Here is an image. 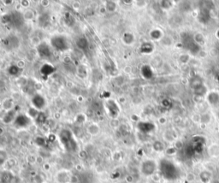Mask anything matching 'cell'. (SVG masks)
<instances>
[{
	"mask_svg": "<svg viewBox=\"0 0 219 183\" xmlns=\"http://www.w3.org/2000/svg\"><path fill=\"white\" fill-rule=\"evenodd\" d=\"M31 103L33 108H35L36 110H40L43 108H45L46 105V99L45 98L42 96L40 93H36L33 96L32 99H31Z\"/></svg>",
	"mask_w": 219,
	"mask_h": 183,
	"instance_id": "6",
	"label": "cell"
},
{
	"mask_svg": "<svg viewBox=\"0 0 219 183\" xmlns=\"http://www.w3.org/2000/svg\"><path fill=\"white\" fill-rule=\"evenodd\" d=\"M35 121H36L37 123H39V124L44 123L46 122V115H45V113H43V112H40L39 115H38V116L36 117Z\"/></svg>",
	"mask_w": 219,
	"mask_h": 183,
	"instance_id": "22",
	"label": "cell"
},
{
	"mask_svg": "<svg viewBox=\"0 0 219 183\" xmlns=\"http://www.w3.org/2000/svg\"><path fill=\"white\" fill-rule=\"evenodd\" d=\"M87 133L92 136H96L100 133V127L95 123H90L87 126Z\"/></svg>",
	"mask_w": 219,
	"mask_h": 183,
	"instance_id": "9",
	"label": "cell"
},
{
	"mask_svg": "<svg viewBox=\"0 0 219 183\" xmlns=\"http://www.w3.org/2000/svg\"><path fill=\"white\" fill-rule=\"evenodd\" d=\"M42 4H49V1H42ZM43 6H46V5H44Z\"/></svg>",
	"mask_w": 219,
	"mask_h": 183,
	"instance_id": "25",
	"label": "cell"
},
{
	"mask_svg": "<svg viewBox=\"0 0 219 183\" xmlns=\"http://www.w3.org/2000/svg\"><path fill=\"white\" fill-rule=\"evenodd\" d=\"M157 169V164L153 160H146L141 164V173L146 176L152 175Z\"/></svg>",
	"mask_w": 219,
	"mask_h": 183,
	"instance_id": "5",
	"label": "cell"
},
{
	"mask_svg": "<svg viewBox=\"0 0 219 183\" xmlns=\"http://www.w3.org/2000/svg\"><path fill=\"white\" fill-rule=\"evenodd\" d=\"M3 133H4V129H3V128H0V134H2Z\"/></svg>",
	"mask_w": 219,
	"mask_h": 183,
	"instance_id": "26",
	"label": "cell"
},
{
	"mask_svg": "<svg viewBox=\"0 0 219 183\" xmlns=\"http://www.w3.org/2000/svg\"><path fill=\"white\" fill-rule=\"evenodd\" d=\"M6 45L9 46L10 49L16 48L19 46V40L18 38L14 36H10L7 39V43Z\"/></svg>",
	"mask_w": 219,
	"mask_h": 183,
	"instance_id": "16",
	"label": "cell"
},
{
	"mask_svg": "<svg viewBox=\"0 0 219 183\" xmlns=\"http://www.w3.org/2000/svg\"><path fill=\"white\" fill-rule=\"evenodd\" d=\"M21 4H22V6L25 7V8H27V7L29 6V2L27 1V0H25V1H22V2H21Z\"/></svg>",
	"mask_w": 219,
	"mask_h": 183,
	"instance_id": "24",
	"label": "cell"
},
{
	"mask_svg": "<svg viewBox=\"0 0 219 183\" xmlns=\"http://www.w3.org/2000/svg\"><path fill=\"white\" fill-rule=\"evenodd\" d=\"M59 140L64 149L68 152H75L78 150V144L69 129H63L59 133Z\"/></svg>",
	"mask_w": 219,
	"mask_h": 183,
	"instance_id": "1",
	"label": "cell"
},
{
	"mask_svg": "<svg viewBox=\"0 0 219 183\" xmlns=\"http://www.w3.org/2000/svg\"><path fill=\"white\" fill-rule=\"evenodd\" d=\"M32 123V119L29 117L28 115L20 113L16 116V119L14 120V125L18 128H27Z\"/></svg>",
	"mask_w": 219,
	"mask_h": 183,
	"instance_id": "4",
	"label": "cell"
},
{
	"mask_svg": "<svg viewBox=\"0 0 219 183\" xmlns=\"http://www.w3.org/2000/svg\"><path fill=\"white\" fill-rule=\"evenodd\" d=\"M105 109L108 110V114L110 116H117V113H118V107L117 105H116V103L113 102V101L110 100H107L106 103H105Z\"/></svg>",
	"mask_w": 219,
	"mask_h": 183,
	"instance_id": "7",
	"label": "cell"
},
{
	"mask_svg": "<svg viewBox=\"0 0 219 183\" xmlns=\"http://www.w3.org/2000/svg\"><path fill=\"white\" fill-rule=\"evenodd\" d=\"M70 180V176L67 170L59 171L57 174V181L59 183H68Z\"/></svg>",
	"mask_w": 219,
	"mask_h": 183,
	"instance_id": "10",
	"label": "cell"
},
{
	"mask_svg": "<svg viewBox=\"0 0 219 183\" xmlns=\"http://www.w3.org/2000/svg\"><path fill=\"white\" fill-rule=\"evenodd\" d=\"M23 17H24V20L25 21H29V20H33L34 18V13L32 9H27L25 10L24 12L23 13Z\"/></svg>",
	"mask_w": 219,
	"mask_h": 183,
	"instance_id": "17",
	"label": "cell"
},
{
	"mask_svg": "<svg viewBox=\"0 0 219 183\" xmlns=\"http://www.w3.org/2000/svg\"><path fill=\"white\" fill-rule=\"evenodd\" d=\"M86 116L84 114H82V113H81V114H79L77 116V123H84L85 121H86Z\"/></svg>",
	"mask_w": 219,
	"mask_h": 183,
	"instance_id": "23",
	"label": "cell"
},
{
	"mask_svg": "<svg viewBox=\"0 0 219 183\" xmlns=\"http://www.w3.org/2000/svg\"><path fill=\"white\" fill-rule=\"evenodd\" d=\"M50 46L59 52H64L69 49L68 38L63 34H56L50 39Z\"/></svg>",
	"mask_w": 219,
	"mask_h": 183,
	"instance_id": "2",
	"label": "cell"
},
{
	"mask_svg": "<svg viewBox=\"0 0 219 183\" xmlns=\"http://www.w3.org/2000/svg\"><path fill=\"white\" fill-rule=\"evenodd\" d=\"M17 115L18 114H16V111L14 110V109L9 110V111H7L6 114H5V116H4L3 122L6 124L9 123H11V122H14V120L16 119V117Z\"/></svg>",
	"mask_w": 219,
	"mask_h": 183,
	"instance_id": "8",
	"label": "cell"
},
{
	"mask_svg": "<svg viewBox=\"0 0 219 183\" xmlns=\"http://www.w3.org/2000/svg\"><path fill=\"white\" fill-rule=\"evenodd\" d=\"M75 43H76V46H77L78 48H80L81 50H85V49H87V46H88L87 40L83 36L78 37Z\"/></svg>",
	"mask_w": 219,
	"mask_h": 183,
	"instance_id": "13",
	"label": "cell"
},
{
	"mask_svg": "<svg viewBox=\"0 0 219 183\" xmlns=\"http://www.w3.org/2000/svg\"><path fill=\"white\" fill-rule=\"evenodd\" d=\"M78 182L80 183H92V175L87 172H84L78 176Z\"/></svg>",
	"mask_w": 219,
	"mask_h": 183,
	"instance_id": "11",
	"label": "cell"
},
{
	"mask_svg": "<svg viewBox=\"0 0 219 183\" xmlns=\"http://www.w3.org/2000/svg\"><path fill=\"white\" fill-rule=\"evenodd\" d=\"M20 71V68H19L17 65H12L10 66L9 69V73L11 75H17Z\"/></svg>",
	"mask_w": 219,
	"mask_h": 183,
	"instance_id": "21",
	"label": "cell"
},
{
	"mask_svg": "<svg viewBox=\"0 0 219 183\" xmlns=\"http://www.w3.org/2000/svg\"><path fill=\"white\" fill-rule=\"evenodd\" d=\"M116 3L113 2V1H107V2H106L105 9H106L107 11L113 12V11H115V9H116Z\"/></svg>",
	"mask_w": 219,
	"mask_h": 183,
	"instance_id": "18",
	"label": "cell"
},
{
	"mask_svg": "<svg viewBox=\"0 0 219 183\" xmlns=\"http://www.w3.org/2000/svg\"><path fill=\"white\" fill-rule=\"evenodd\" d=\"M38 22L41 28H45L50 23V16L47 14H42L38 18Z\"/></svg>",
	"mask_w": 219,
	"mask_h": 183,
	"instance_id": "12",
	"label": "cell"
},
{
	"mask_svg": "<svg viewBox=\"0 0 219 183\" xmlns=\"http://www.w3.org/2000/svg\"><path fill=\"white\" fill-rule=\"evenodd\" d=\"M8 159V154L5 150H1L0 149V166L5 164V162Z\"/></svg>",
	"mask_w": 219,
	"mask_h": 183,
	"instance_id": "20",
	"label": "cell"
},
{
	"mask_svg": "<svg viewBox=\"0 0 219 183\" xmlns=\"http://www.w3.org/2000/svg\"><path fill=\"white\" fill-rule=\"evenodd\" d=\"M14 175L9 171H5L1 175V183H12Z\"/></svg>",
	"mask_w": 219,
	"mask_h": 183,
	"instance_id": "14",
	"label": "cell"
},
{
	"mask_svg": "<svg viewBox=\"0 0 219 183\" xmlns=\"http://www.w3.org/2000/svg\"><path fill=\"white\" fill-rule=\"evenodd\" d=\"M3 108L6 110L7 111L12 110L13 109V102L11 101V99H5L3 102Z\"/></svg>",
	"mask_w": 219,
	"mask_h": 183,
	"instance_id": "19",
	"label": "cell"
},
{
	"mask_svg": "<svg viewBox=\"0 0 219 183\" xmlns=\"http://www.w3.org/2000/svg\"><path fill=\"white\" fill-rule=\"evenodd\" d=\"M51 46L48 45L46 42H42L37 46V52L41 58L49 59L52 56V50Z\"/></svg>",
	"mask_w": 219,
	"mask_h": 183,
	"instance_id": "3",
	"label": "cell"
},
{
	"mask_svg": "<svg viewBox=\"0 0 219 183\" xmlns=\"http://www.w3.org/2000/svg\"><path fill=\"white\" fill-rule=\"evenodd\" d=\"M55 69L53 68V66L52 65H50L49 64H44L43 66H42V68L40 69V72L42 74H44V75H50L51 74L54 72Z\"/></svg>",
	"mask_w": 219,
	"mask_h": 183,
	"instance_id": "15",
	"label": "cell"
}]
</instances>
